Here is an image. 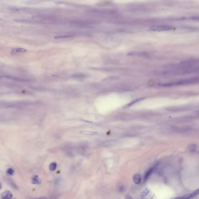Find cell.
Masks as SVG:
<instances>
[{"label": "cell", "instance_id": "obj_7", "mask_svg": "<svg viewBox=\"0 0 199 199\" xmlns=\"http://www.w3.org/2000/svg\"><path fill=\"white\" fill-rule=\"evenodd\" d=\"M190 109L189 107H170L168 109V111H185L186 110H188Z\"/></svg>", "mask_w": 199, "mask_h": 199}, {"label": "cell", "instance_id": "obj_22", "mask_svg": "<svg viewBox=\"0 0 199 199\" xmlns=\"http://www.w3.org/2000/svg\"><path fill=\"white\" fill-rule=\"evenodd\" d=\"M125 199H134L133 197H131L129 195H127V196H126Z\"/></svg>", "mask_w": 199, "mask_h": 199}, {"label": "cell", "instance_id": "obj_4", "mask_svg": "<svg viewBox=\"0 0 199 199\" xmlns=\"http://www.w3.org/2000/svg\"><path fill=\"white\" fill-rule=\"evenodd\" d=\"M4 78H5L8 79L9 80H16L18 81H27V80H26L25 79L21 78H18L16 77L13 76H9L8 75H5L3 76Z\"/></svg>", "mask_w": 199, "mask_h": 199}, {"label": "cell", "instance_id": "obj_24", "mask_svg": "<svg viewBox=\"0 0 199 199\" xmlns=\"http://www.w3.org/2000/svg\"><path fill=\"white\" fill-rule=\"evenodd\" d=\"M2 184H1V183H0V189H1V188H2Z\"/></svg>", "mask_w": 199, "mask_h": 199}, {"label": "cell", "instance_id": "obj_26", "mask_svg": "<svg viewBox=\"0 0 199 199\" xmlns=\"http://www.w3.org/2000/svg\"><path fill=\"white\" fill-rule=\"evenodd\" d=\"M2 78V77L1 76H0V79H1Z\"/></svg>", "mask_w": 199, "mask_h": 199}, {"label": "cell", "instance_id": "obj_12", "mask_svg": "<svg viewBox=\"0 0 199 199\" xmlns=\"http://www.w3.org/2000/svg\"><path fill=\"white\" fill-rule=\"evenodd\" d=\"M144 99H145V98H138V99H136L135 100L132 101L130 103H129L128 104H127L126 105H125V106L124 107V108H127V107H130V106L132 105H133L135 104L136 102H139V101H141V100H143Z\"/></svg>", "mask_w": 199, "mask_h": 199}, {"label": "cell", "instance_id": "obj_5", "mask_svg": "<svg viewBox=\"0 0 199 199\" xmlns=\"http://www.w3.org/2000/svg\"><path fill=\"white\" fill-rule=\"evenodd\" d=\"M168 129L171 131H175V132H185V131H188L189 129L185 128H179L178 127H170Z\"/></svg>", "mask_w": 199, "mask_h": 199}, {"label": "cell", "instance_id": "obj_6", "mask_svg": "<svg viewBox=\"0 0 199 199\" xmlns=\"http://www.w3.org/2000/svg\"><path fill=\"white\" fill-rule=\"evenodd\" d=\"M13 194L10 191H6L2 193L1 195L2 199H11L13 198Z\"/></svg>", "mask_w": 199, "mask_h": 199}, {"label": "cell", "instance_id": "obj_23", "mask_svg": "<svg viewBox=\"0 0 199 199\" xmlns=\"http://www.w3.org/2000/svg\"><path fill=\"white\" fill-rule=\"evenodd\" d=\"M48 199L47 198H46V197H40V198H34V199Z\"/></svg>", "mask_w": 199, "mask_h": 199}, {"label": "cell", "instance_id": "obj_3", "mask_svg": "<svg viewBox=\"0 0 199 199\" xmlns=\"http://www.w3.org/2000/svg\"><path fill=\"white\" fill-rule=\"evenodd\" d=\"M198 194H199V189H198L191 194H188L182 197H176L175 198H171L170 199H191L193 197L196 196V195H198Z\"/></svg>", "mask_w": 199, "mask_h": 199}, {"label": "cell", "instance_id": "obj_20", "mask_svg": "<svg viewBox=\"0 0 199 199\" xmlns=\"http://www.w3.org/2000/svg\"><path fill=\"white\" fill-rule=\"evenodd\" d=\"M196 146L194 145H192L191 146L189 149H190V150L191 151H194V150H195V149H196Z\"/></svg>", "mask_w": 199, "mask_h": 199}, {"label": "cell", "instance_id": "obj_10", "mask_svg": "<svg viewBox=\"0 0 199 199\" xmlns=\"http://www.w3.org/2000/svg\"><path fill=\"white\" fill-rule=\"evenodd\" d=\"M154 170V168H151L149 169L146 172L144 176V181H146L149 176L151 175Z\"/></svg>", "mask_w": 199, "mask_h": 199}, {"label": "cell", "instance_id": "obj_16", "mask_svg": "<svg viewBox=\"0 0 199 199\" xmlns=\"http://www.w3.org/2000/svg\"><path fill=\"white\" fill-rule=\"evenodd\" d=\"M150 189H149L148 188H146V189L141 193V197H143L144 196H145L146 195H147L148 194H149V193L150 192Z\"/></svg>", "mask_w": 199, "mask_h": 199}, {"label": "cell", "instance_id": "obj_19", "mask_svg": "<svg viewBox=\"0 0 199 199\" xmlns=\"http://www.w3.org/2000/svg\"><path fill=\"white\" fill-rule=\"evenodd\" d=\"M72 36H73V35H66V36H60L55 37V38H67V37H70Z\"/></svg>", "mask_w": 199, "mask_h": 199}, {"label": "cell", "instance_id": "obj_25", "mask_svg": "<svg viewBox=\"0 0 199 199\" xmlns=\"http://www.w3.org/2000/svg\"><path fill=\"white\" fill-rule=\"evenodd\" d=\"M141 199H147L146 198H145L144 197H141Z\"/></svg>", "mask_w": 199, "mask_h": 199}, {"label": "cell", "instance_id": "obj_2", "mask_svg": "<svg viewBox=\"0 0 199 199\" xmlns=\"http://www.w3.org/2000/svg\"><path fill=\"white\" fill-rule=\"evenodd\" d=\"M174 27L172 26L168 25H159L154 26L150 28V31H172L174 29Z\"/></svg>", "mask_w": 199, "mask_h": 199}, {"label": "cell", "instance_id": "obj_8", "mask_svg": "<svg viewBox=\"0 0 199 199\" xmlns=\"http://www.w3.org/2000/svg\"><path fill=\"white\" fill-rule=\"evenodd\" d=\"M133 180L135 183L136 184H138L140 183L141 182V176L139 174H136L135 175L133 176Z\"/></svg>", "mask_w": 199, "mask_h": 199}, {"label": "cell", "instance_id": "obj_21", "mask_svg": "<svg viewBox=\"0 0 199 199\" xmlns=\"http://www.w3.org/2000/svg\"><path fill=\"white\" fill-rule=\"evenodd\" d=\"M125 190V188L123 186L120 187L119 188V191L120 192H122Z\"/></svg>", "mask_w": 199, "mask_h": 199}, {"label": "cell", "instance_id": "obj_15", "mask_svg": "<svg viewBox=\"0 0 199 199\" xmlns=\"http://www.w3.org/2000/svg\"><path fill=\"white\" fill-rule=\"evenodd\" d=\"M8 182H9V184L12 187H13V188L15 189H18V187L16 185V184L15 183L12 181V180H11L9 179L8 180Z\"/></svg>", "mask_w": 199, "mask_h": 199}, {"label": "cell", "instance_id": "obj_14", "mask_svg": "<svg viewBox=\"0 0 199 199\" xmlns=\"http://www.w3.org/2000/svg\"><path fill=\"white\" fill-rule=\"evenodd\" d=\"M57 167V164L56 163H52L49 165V169L51 171L55 170Z\"/></svg>", "mask_w": 199, "mask_h": 199}, {"label": "cell", "instance_id": "obj_17", "mask_svg": "<svg viewBox=\"0 0 199 199\" xmlns=\"http://www.w3.org/2000/svg\"><path fill=\"white\" fill-rule=\"evenodd\" d=\"M15 171L11 168H9L7 170V173L10 175H13L14 174Z\"/></svg>", "mask_w": 199, "mask_h": 199}, {"label": "cell", "instance_id": "obj_27", "mask_svg": "<svg viewBox=\"0 0 199 199\" xmlns=\"http://www.w3.org/2000/svg\"></svg>", "mask_w": 199, "mask_h": 199}, {"label": "cell", "instance_id": "obj_9", "mask_svg": "<svg viewBox=\"0 0 199 199\" xmlns=\"http://www.w3.org/2000/svg\"><path fill=\"white\" fill-rule=\"evenodd\" d=\"M41 183V179L38 175H35L32 178V183L33 184L39 185Z\"/></svg>", "mask_w": 199, "mask_h": 199}, {"label": "cell", "instance_id": "obj_18", "mask_svg": "<svg viewBox=\"0 0 199 199\" xmlns=\"http://www.w3.org/2000/svg\"><path fill=\"white\" fill-rule=\"evenodd\" d=\"M73 77L74 78H83L86 77V76L83 74H76L74 75V76H73Z\"/></svg>", "mask_w": 199, "mask_h": 199}, {"label": "cell", "instance_id": "obj_13", "mask_svg": "<svg viewBox=\"0 0 199 199\" xmlns=\"http://www.w3.org/2000/svg\"><path fill=\"white\" fill-rule=\"evenodd\" d=\"M81 134H82L86 135H97L98 134L97 132H94V131H81Z\"/></svg>", "mask_w": 199, "mask_h": 199}, {"label": "cell", "instance_id": "obj_11", "mask_svg": "<svg viewBox=\"0 0 199 199\" xmlns=\"http://www.w3.org/2000/svg\"><path fill=\"white\" fill-rule=\"evenodd\" d=\"M26 51H27V49H25L24 48H14L12 49L11 53L12 54H15V53H24Z\"/></svg>", "mask_w": 199, "mask_h": 199}, {"label": "cell", "instance_id": "obj_1", "mask_svg": "<svg viewBox=\"0 0 199 199\" xmlns=\"http://www.w3.org/2000/svg\"><path fill=\"white\" fill-rule=\"evenodd\" d=\"M199 80L198 78H192L187 79L185 80H182L174 82H170L168 83L163 84H161V86H173L183 85L186 84H192L198 82Z\"/></svg>", "mask_w": 199, "mask_h": 199}]
</instances>
